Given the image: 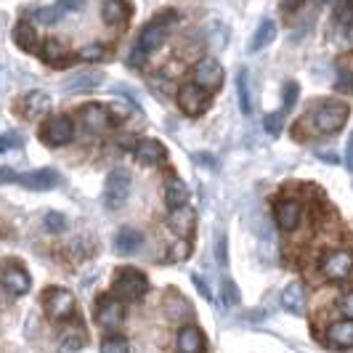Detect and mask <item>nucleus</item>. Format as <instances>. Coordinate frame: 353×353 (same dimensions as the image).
I'll return each mask as SVG.
<instances>
[{"mask_svg":"<svg viewBox=\"0 0 353 353\" xmlns=\"http://www.w3.org/2000/svg\"><path fill=\"white\" fill-rule=\"evenodd\" d=\"M348 114H351L348 104H343V101H324V104L316 109V114H314V125H316L319 133L332 136V133L345 128Z\"/></svg>","mask_w":353,"mask_h":353,"instance_id":"nucleus-1","label":"nucleus"},{"mask_svg":"<svg viewBox=\"0 0 353 353\" xmlns=\"http://www.w3.org/2000/svg\"><path fill=\"white\" fill-rule=\"evenodd\" d=\"M112 290H114V298H120V301H139L149 290V279L136 268H120L114 274Z\"/></svg>","mask_w":353,"mask_h":353,"instance_id":"nucleus-2","label":"nucleus"},{"mask_svg":"<svg viewBox=\"0 0 353 353\" xmlns=\"http://www.w3.org/2000/svg\"><path fill=\"white\" fill-rule=\"evenodd\" d=\"M130 173L123 170V168H117V170H112L109 176H106V183H104V202L109 210H120L125 202H128V196H130Z\"/></svg>","mask_w":353,"mask_h":353,"instance_id":"nucleus-3","label":"nucleus"},{"mask_svg":"<svg viewBox=\"0 0 353 353\" xmlns=\"http://www.w3.org/2000/svg\"><path fill=\"white\" fill-rule=\"evenodd\" d=\"M321 274L330 282H345L353 274V252L348 250H332L321 258Z\"/></svg>","mask_w":353,"mask_h":353,"instance_id":"nucleus-4","label":"nucleus"},{"mask_svg":"<svg viewBox=\"0 0 353 353\" xmlns=\"http://www.w3.org/2000/svg\"><path fill=\"white\" fill-rule=\"evenodd\" d=\"M43 305L48 311V316L56 321H64L74 314V295L70 290H61V287H51L43 292Z\"/></svg>","mask_w":353,"mask_h":353,"instance_id":"nucleus-5","label":"nucleus"},{"mask_svg":"<svg viewBox=\"0 0 353 353\" xmlns=\"http://www.w3.org/2000/svg\"><path fill=\"white\" fill-rule=\"evenodd\" d=\"M40 139H43V143H48V146H67L74 139V123H72L70 117H64V114L51 117L48 123L43 125Z\"/></svg>","mask_w":353,"mask_h":353,"instance_id":"nucleus-6","label":"nucleus"},{"mask_svg":"<svg viewBox=\"0 0 353 353\" xmlns=\"http://www.w3.org/2000/svg\"><path fill=\"white\" fill-rule=\"evenodd\" d=\"M178 106L183 114L189 117H199L205 109H208V90L196 83H189V85H181L178 88Z\"/></svg>","mask_w":353,"mask_h":353,"instance_id":"nucleus-7","label":"nucleus"},{"mask_svg":"<svg viewBox=\"0 0 353 353\" xmlns=\"http://www.w3.org/2000/svg\"><path fill=\"white\" fill-rule=\"evenodd\" d=\"M80 125L85 128V133L99 136V133L109 130V125H112V112H109L104 104H85L80 109Z\"/></svg>","mask_w":353,"mask_h":353,"instance_id":"nucleus-8","label":"nucleus"},{"mask_svg":"<svg viewBox=\"0 0 353 353\" xmlns=\"http://www.w3.org/2000/svg\"><path fill=\"white\" fill-rule=\"evenodd\" d=\"M194 83L202 85L205 90H218L223 85V67L215 59H210V56L199 59L194 67Z\"/></svg>","mask_w":353,"mask_h":353,"instance_id":"nucleus-9","label":"nucleus"},{"mask_svg":"<svg viewBox=\"0 0 353 353\" xmlns=\"http://www.w3.org/2000/svg\"><path fill=\"white\" fill-rule=\"evenodd\" d=\"M17 106H19V114L24 120H37V117H43V114L51 112V96L43 93V90H30V93H24L19 99Z\"/></svg>","mask_w":353,"mask_h":353,"instance_id":"nucleus-10","label":"nucleus"},{"mask_svg":"<svg viewBox=\"0 0 353 353\" xmlns=\"http://www.w3.org/2000/svg\"><path fill=\"white\" fill-rule=\"evenodd\" d=\"M274 221L282 231H295L303 221V205L298 199H279L274 205Z\"/></svg>","mask_w":353,"mask_h":353,"instance_id":"nucleus-11","label":"nucleus"},{"mask_svg":"<svg viewBox=\"0 0 353 353\" xmlns=\"http://www.w3.org/2000/svg\"><path fill=\"white\" fill-rule=\"evenodd\" d=\"M17 183L32 189V192H51L61 183V176L51 170V168H43V170H32V173H24V176L17 178Z\"/></svg>","mask_w":353,"mask_h":353,"instance_id":"nucleus-12","label":"nucleus"},{"mask_svg":"<svg viewBox=\"0 0 353 353\" xmlns=\"http://www.w3.org/2000/svg\"><path fill=\"white\" fill-rule=\"evenodd\" d=\"M125 319V308L120 298L114 301V298H101L99 301V308H96V321H99V327H104V330H114V327H120Z\"/></svg>","mask_w":353,"mask_h":353,"instance_id":"nucleus-13","label":"nucleus"},{"mask_svg":"<svg viewBox=\"0 0 353 353\" xmlns=\"http://www.w3.org/2000/svg\"><path fill=\"white\" fill-rule=\"evenodd\" d=\"M168 226L176 231L181 239H189L196 229V212L189 208V205H181V208H173L170 215H168Z\"/></svg>","mask_w":353,"mask_h":353,"instance_id":"nucleus-14","label":"nucleus"},{"mask_svg":"<svg viewBox=\"0 0 353 353\" xmlns=\"http://www.w3.org/2000/svg\"><path fill=\"white\" fill-rule=\"evenodd\" d=\"M3 287H6L8 295L19 298V295H24L30 290V274L21 265H6L3 268Z\"/></svg>","mask_w":353,"mask_h":353,"instance_id":"nucleus-15","label":"nucleus"},{"mask_svg":"<svg viewBox=\"0 0 353 353\" xmlns=\"http://www.w3.org/2000/svg\"><path fill=\"white\" fill-rule=\"evenodd\" d=\"M101 83H104V72L99 70L77 72V74H72L70 80L64 83V90H70V93H85V90L99 88Z\"/></svg>","mask_w":353,"mask_h":353,"instance_id":"nucleus-16","label":"nucleus"},{"mask_svg":"<svg viewBox=\"0 0 353 353\" xmlns=\"http://www.w3.org/2000/svg\"><path fill=\"white\" fill-rule=\"evenodd\" d=\"M40 56H43V61L51 64V67H67V61L72 59V51L61 40L48 37V40L43 43V48H40Z\"/></svg>","mask_w":353,"mask_h":353,"instance_id":"nucleus-17","label":"nucleus"},{"mask_svg":"<svg viewBox=\"0 0 353 353\" xmlns=\"http://www.w3.org/2000/svg\"><path fill=\"white\" fill-rule=\"evenodd\" d=\"M284 311H290L292 316H303L305 314V287L301 282H290L282 292Z\"/></svg>","mask_w":353,"mask_h":353,"instance_id":"nucleus-18","label":"nucleus"},{"mask_svg":"<svg viewBox=\"0 0 353 353\" xmlns=\"http://www.w3.org/2000/svg\"><path fill=\"white\" fill-rule=\"evenodd\" d=\"M165 37H168V30H165V24L154 19L152 24H146V27L141 30V35H139V46H141L146 53H152V51H157V48H162Z\"/></svg>","mask_w":353,"mask_h":353,"instance_id":"nucleus-19","label":"nucleus"},{"mask_svg":"<svg viewBox=\"0 0 353 353\" xmlns=\"http://www.w3.org/2000/svg\"><path fill=\"white\" fill-rule=\"evenodd\" d=\"M136 157L143 165H162L168 157V149L154 139H143V141L136 143Z\"/></svg>","mask_w":353,"mask_h":353,"instance_id":"nucleus-20","label":"nucleus"},{"mask_svg":"<svg viewBox=\"0 0 353 353\" xmlns=\"http://www.w3.org/2000/svg\"><path fill=\"white\" fill-rule=\"evenodd\" d=\"M141 245H143L141 231L130 229V226L120 229L117 236H114V252H117V255H133V252L141 250Z\"/></svg>","mask_w":353,"mask_h":353,"instance_id":"nucleus-21","label":"nucleus"},{"mask_svg":"<svg viewBox=\"0 0 353 353\" xmlns=\"http://www.w3.org/2000/svg\"><path fill=\"white\" fill-rule=\"evenodd\" d=\"M178 353H202L205 351V335L196 330V327H181V332H178Z\"/></svg>","mask_w":353,"mask_h":353,"instance_id":"nucleus-22","label":"nucleus"},{"mask_svg":"<svg viewBox=\"0 0 353 353\" xmlns=\"http://www.w3.org/2000/svg\"><path fill=\"white\" fill-rule=\"evenodd\" d=\"M165 314L173 319V321H186V319L194 316V308L189 305V301L178 292H168L165 295Z\"/></svg>","mask_w":353,"mask_h":353,"instance_id":"nucleus-23","label":"nucleus"},{"mask_svg":"<svg viewBox=\"0 0 353 353\" xmlns=\"http://www.w3.org/2000/svg\"><path fill=\"white\" fill-rule=\"evenodd\" d=\"M128 17H130V6L125 0H104L101 3V19L109 27H114V24L120 27L128 21Z\"/></svg>","mask_w":353,"mask_h":353,"instance_id":"nucleus-24","label":"nucleus"},{"mask_svg":"<svg viewBox=\"0 0 353 353\" xmlns=\"http://www.w3.org/2000/svg\"><path fill=\"white\" fill-rule=\"evenodd\" d=\"M327 337L337 348H353V319H343V321L330 324Z\"/></svg>","mask_w":353,"mask_h":353,"instance_id":"nucleus-25","label":"nucleus"},{"mask_svg":"<svg viewBox=\"0 0 353 353\" xmlns=\"http://www.w3.org/2000/svg\"><path fill=\"white\" fill-rule=\"evenodd\" d=\"M14 43H17L21 51H27V53L35 51L37 32H35V27H32V21H27V19L17 21V27H14Z\"/></svg>","mask_w":353,"mask_h":353,"instance_id":"nucleus-26","label":"nucleus"},{"mask_svg":"<svg viewBox=\"0 0 353 353\" xmlns=\"http://www.w3.org/2000/svg\"><path fill=\"white\" fill-rule=\"evenodd\" d=\"M274 37H276V21L263 19V21H261V27L255 30L252 40H250V53L263 51L265 46H271V43H274Z\"/></svg>","mask_w":353,"mask_h":353,"instance_id":"nucleus-27","label":"nucleus"},{"mask_svg":"<svg viewBox=\"0 0 353 353\" xmlns=\"http://www.w3.org/2000/svg\"><path fill=\"white\" fill-rule=\"evenodd\" d=\"M186 199H189L186 183L181 178H168V183H165V202H168V208L170 210L181 208V205H186Z\"/></svg>","mask_w":353,"mask_h":353,"instance_id":"nucleus-28","label":"nucleus"},{"mask_svg":"<svg viewBox=\"0 0 353 353\" xmlns=\"http://www.w3.org/2000/svg\"><path fill=\"white\" fill-rule=\"evenodd\" d=\"M236 96H239V109L242 114H252V96H250V72H236Z\"/></svg>","mask_w":353,"mask_h":353,"instance_id":"nucleus-29","label":"nucleus"},{"mask_svg":"<svg viewBox=\"0 0 353 353\" xmlns=\"http://www.w3.org/2000/svg\"><path fill=\"white\" fill-rule=\"evenodd\" d=\"M64 11H67V8H64L61 3H59V6H43V8H35V11H32V19L40 21V24L53 27V24H59V21H61Z\"/></svg>","mask_w":353,"mask_h":353,"instance_id":"nucleus-30","label":"nucleus"},{"mask_svg":"<svg viewBox=\"0 0 353 353\" xmlns=\"http://www.w3.org/2000/svg\"><path fill=\"white\" fill-rule=\"evenodd\" d=\"M85 345V337L77 330H67L64 335L59 337V353H80Z\"/></svg>","mask_w":353,"mask_h":353,"instance_id":"nucleus-31","label":"nucleus"},{"mask_svg":"<svg viewBox=\"0 0 353 353\" xmlns=\"http://www.w3.org/2000/svg\"><path fill=\"white\" fill-rule=\"evenodd\" d=\"M335 21L340 30L353 32V0H340L335 6Z\"/></svg>","mask_w":353,"mask_h":353,"instance_id":"nucleus-32","label":"nucleus"},{"mask_svg":"<svg viewBox=\"0 0 353 353\" xmlns=\"http://www.w3.org/2000/svg\"><path fill=\"white\" fill-rule=\"evenodd\" d=\"M101 353H130L128 340L120 335H109L101 340Z\"/></svg>","mask_w":353,"mask_h":353,"instance_id":"nucleus-33","label":"nucleus"},{"mask_svg":"<svg viewBox=\"0 0 353 353\" xmlns=\"http://www.w3.org/2000/svg\"><path fill=\"white\" fill-rule=\"evenodd\" d=\"M337 90L340 93H353V67L337 64Z\"/></svg>","mask_w":353,"mask_h":353,"instance_id":"nucleus-34","label":"nucleus"},{"mask_svg":"<svg viewBox=\"0 0 353 353\" xmlns=\"http://www.w3.org/2000/svg\"><path fill=\"white\" fill-rule=\"evenodd\" d=\"M189 252H192V245H189L186 239L173 242L170 250H168V263H181V261H186V258H189Z\"/></svg>","mask_w":353,"mask_h":353,"instance_id":"nucleus-35","label":"nucleus"},{"mask_svg":"<svg viewBox=\"0 0 353 353\" xmlns=\"http://www.w3.org/2000/svg\"><path fill=\"white\" fill-rule=\"evenodd\" d=\"M77 56H80L83 61H93V64H96V61H101V59L106 56V48L101 46V43H93V46L80 48V53H77Z\"/></svg>","mask_w":353,"mask_h":353,"instance_id":"nucleus-36","label":"nucleus"},{"mask_svg":"<svg viewBox=\"0 0 353 353\" xmlns=\"http://www.w3.org/2000/svg\"><path fill=\"white\" fill-rule=\"evenodd\" d=\"M43 226L51 231V234H61V231H67V218L61 212H48L46 221H43Z\"/></svg>","mask_w":353,"mask_h":353,"instance_id":"nucleus-37","label":"nucleus"},{"mask_svg":"<svg viewBox=\"0 0 353 353\" xmlns=\"http://www.w3.org/2000/svg\"><path fill=\"white\" fill-rule=\"evenodd\" d=\"M265 130H268V136H279L284 128V112H271V114H265Z\"/></svg>","mask_w":353,"mask_h":353,"instance_id":"nucleus-38","label":"nucleus"},{"mask_svg":"<svg viewBox=\"0 0 353 353\" xmlns=\"http://www.w3.org/2000/svg\"><path fill=\"white\" fill-rule=\"evenodd\" d=\"M298 96H301V85L298 83H284V90H282V101H284V109H292V106L298 104Z\"/></svg>","mask_w":353,"mask_h":353,"instance_id":"nucleus-39","label":"nucleus"},{"mask_svg":"<svg viewBox=\"0 0 353 353\" xmlns=\"http://www.w3.org/2000/svg\"><path fill=\"white\" fill-rule=\"evenodd\" d=\"M239 301H242V298H239L236 284L231 282V279H226V282H223V303H226V305H239Z\"/></svg>","mask_w":353,"mask_h":353,"instance_id":"nucleus-40","label":"nucleus"},{"mask_svg":"<svg viewBox=\"0 0 353 353\" xmlns=\"http://www.w3.org/2000/svg\"><path fill=\"white\" fill-rule=\"evenodd\" d=\"M146 56H149V53L143 51L141 46L136 43V48H133V51H130V56H128V64H130L133 70H141L143 64H146Z\"/></svg>","mask_w":353,"mask_h":353,"instance_id":"nucleus-41","label":"nucleus"},{"mask_svg":"<svg viewBox=\"0 0 353 353\" xmlns=\"http://www.w3.org/2000/svg\"><path fill=\"white\" fill-rule=\"evenodd\" d=\"M21 141H19L17 133H3L0 136V152H11V149H19Z\"/></svg>","mask_w":353,"mask_h":353,"instance_id":"nucleus-42","label":"nucleus"},{"mask_svg":"<svg viewBox=\"0 0 353 353\" xmlns=\"http://www.w3.org/2000/svg\"><path fill=\"white\" fill-rule=\"evenodd\" d=\"M215 255H218V263L226 265L229 255H226V236H223V234H221V236H218V242H215Z\"/></svg>","mask_w":353,"mask_h":353,"instance_id":"nucleus-43","label":"nucleus"},{"mask_svg":"<svg viewBox=\"0 0 353 353\" xmlns=\"http://www.w3.org/2000/svg\"><path fill=\"white\" fill-rule=\"evenodd\" d=\"M340 311L345 319H353V292H348L343 301H340Z\"/></svg>","mask_w":353,"mask_h":353,"instance_id":"nucleus-44","label":"nucleus"},{"mask_svg":"<svg viewBox=\"0 0 353 353\" xmlns=\"http://www.w3.org/2000/svg\"><path fill=\"white\" fill-rule=\"evenodd\" d=\"M192 279H194L196 290H199V295H202V298H205V301H210V298H212V295H210V287H208V284H205V279H202V276H199V274H194V276H192Z\"/></svg>","mask_w":353,"mask_h":353,"instance_id":"nucleus-45","label":"nucleus"},{"mask_svg":"<svg viewBox=\"0 0 353 353\" xmlns=\"http://www.w3.org/2000/svg\"><path fill=\"white\" fill-rule=\"evenodd\" d=\"M17 178H19V173L17 170H11V168H0V183H17Z\"/></svg>","mask_w":353,"mask_h":353,"instance_id":"nucleus-46","label":"nucleus"},{"mask_svg":"<svg viewBox=\"0 0 353 353\" xmlns=\"http://www.w3.org/2000/svg\"><path fill=\"white\" fill-rule=\"evenodd\" d=\"M345 165H348V170L353 173V133L351 139H348V146H345Z\"/></svg>","mask_w":353,"mask_h":353,"instance_id":"nucleus-47","label":"nucleus"},{"mask_svg":"<svg viewBox=\"0 0 353 353\" xmlns=\"http://www.w3.org/2000/svg\"><path fill=\"white\" fill-rule=\"evenodd\" d=\"M61 6H64L67 11H77V8L85 6V0H61Z\"/></svg>","mask_w":353,"mask_h":353,"instance_id":"nucleus-48","label":"nucleus"},{"mask_svg":"<svg viewBox=\"0 0 353 353\" xmlns=\"http://www.w3.org/2000/svg\"><path fill=\"white\" fill-rule=\"evenodd\" d=\"M303 6V0H282V8L284 11H298Z\"/></svg>","mask_w":353,"mask_h":353,"instance_id":"nucleus-49","label":"nucleus"},{"mask_svg":"<svg viewBox=\"0 0 353 353\" xmlns=\"http://www.w3.org/2000/svg\"><path fill=\"white\" fill-rule=\"evenodd\" d=\"M319 3H327V0H319Z\"/></svg>","mask_w":353,"mask_h":353,"instance_id":"nucleus-50","label":"nucleus"}]
</instances>
